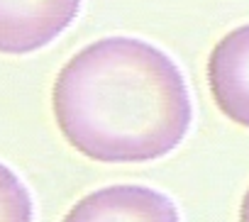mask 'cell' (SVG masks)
<instances>
[{
  "instance_id": "6da1fadb",
  "label": "cell",
  "mask_w": 249,
  "mask_h": 222,
  "mask_svg": "<svg viewBox=\"0 0 249 222\" xmlns=\"http://www.w3.org/2000/svg\"><path fill=\"white\" fill-rule=\"evenodd\" d=\"M52 110L64 139L98 164H147L171 154L193 122L178 64L140 37H103L56 73Z\"/></svg>"
},
{
  "instance_id": "7a4b0ae2",
  "label": "cell",
  "mask_w": 249,
  "mask_h": 222,
  "mask_svg": "<svg viewBox=\"0 0 249 222\" xmlns=\"http://www.w3.org/2000/svg\"><path fill=\"white\" fill-rule=\"evenodd\" d=\"M83 0H0V54L25 56L49 47L81 13Z\"/></svg>"
},
{
  "instance_id": "3957f363",
  "label": "cell",
  "mask_w": 249,
  "mask_h": 222,
  "mask_svg": "<svg viewBox=\"0 0 249 222\" xmlns=\"http://www.w3.org/2000/svg\"><path fill=\"white\" fill-rule=\"evenodd\" d=\"M61 222H181L176 203L140 183H117L83 195Z\"/></svg>"
},
{
  "instance_id": "277c9868",
  "label": "cell",
  "mask_w": 249,
  "mask_h": 222,
  "mask_svg": "<svg viewBox=\"0 0 249 222\" xmlns=\"http://www.w3.org/2000/svg\"><path fill=\"white\" fill-rule=\"evenodd\" d=\"M208 85L220 113L249 130V25L230 30L213 47Z\"/></svg>"
},
{
  "instance_id": "5b68a950",
  "label": "cell",
  "mask_w": 249,
  "mask_h": 222,
  "mask_svg": "<svg viewBox=\"0 0 249 222\" xmlns=\"http://www.w3.org/2000/svg\"><path fill=\"white\" fill-rule=\"evenodd\" d=\"M0 222H35V200L25 181L0 161Z\"/></svg>"
},
{
  "instance_id": "8992f818",
  "label": "cell",
  "mask_w": 249,
  "mask_h": 222,
  "mask_svg": "<svg viewBox=\"0 0 249 222\" xmlns=\"http://www.w3.org/2000/svg\"><path fill=\"white\" fill-rule=\"evenodd\" d=\"M239 222H249V188L242 198V205H239Z\"/></svg>"
}]
</instances>
